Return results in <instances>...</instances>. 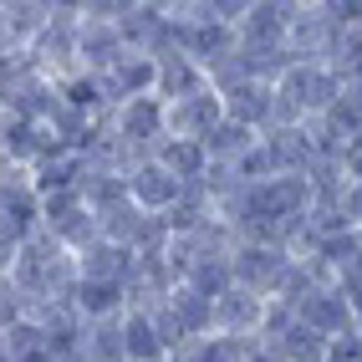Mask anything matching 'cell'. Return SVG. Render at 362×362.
Listing matches in <instances>:
<instances>
[{
    "instance_id": "cell-19",
    "label": "cell",
    "mask_w": 362,
    "mask_h": 362,
    "mask_svg": "<svg viewBox=\"0 0 362 362\" xmlns=\"http://www.w3.org/2000/svg\"><path fill=\"white\" fill-rule=\"evenodd\" d=\"M250 362H276V357H265V352H260V347H255V352H250Z\"/></svg>"
},
{
    "instance_id": "cell-7",
    "label": "cell",
    "mask_w": 362,
    "mask_h": 362,
    "mask_svg": "<svg viewBox=\"0 0 362 362\" xmlns=\"http://www.w3.org/2000/svg\"><path fill=\"white\" fill-rule=\"evenodd\" d=\"M46 26H52V6H41V0H6V6H0V46H6V62L31 57V46L46 36Z\"/></svg>"
},
{
    "instance_id": "cell-3",
    "label": "cell",
    "mask_w": 362,
    "mask_h": 362,
    "mask_svg": "<svg viewBox=\"0 0 362 362\" xmlns=\"http://www.w3.org/2000/svg\"><path fill=\"white\" fill-rule=\"evenodd\" d=\"M184 194H189V189L168 174L158 158H138V163H133V174H128V199L148 214V220H168V214L184 204Z\"/></svg>"
},
{
    "instance_id": "cell-12",
    "label": "cell",
    "mask_w": 362,
    "mask_h": 362,
    "mask_svg": "<svg viewBox=\"0 0 362 362\" xmlns=\"http://www.w3.org/2000/svg\"><path fill=\"white\" fill-rule=\"evenodd\" d=\"M153 158H158L168 174L184 184V189H204V184H209V174H214V158H209V148H204L199 138H168Z\"/></svg>"
},
{
    "instance_id": "cell-11",
    "label": "cell",
    "mask_w": 362,
    "mask_h": 362,
    "mask_svg": "<svg viewBox=\"0 0 362 362\" xmlns=\"http://www.w3.org/2000/svg\"><path fill=\"white\" fill-rule=\"evenodd\" d=\"M138 271V250L128 245H112V240H98L77 255V276L82 281H107V286H128Z\"/></svg>"
},
{
    "instance_id": "cell-1",
    "label": "cell",
    "mask_w": 362,
    "mask_h": 362,
    "mask_svg": "<svg viewBox=\"0 0 362 362\" xmlns=\"http://www.w3.org/2000/svg\"><path fill=\"white\" fill-rule=\"evenodd\" d=\"M291 265H296V255L286 245H271V240H235V255H230L235 286H250V291H260L265 301L281 296Z\"/></svg>"
},
{
    "instance_id": "cell-13",
    "label": "cell",
    "mask_w": 362,
    "mask_h": 362,
    "mask_svg": "<svg viewBox=\"0 0 362 362\" xmlns=\"http://www.w3.org/2000/svg\"><path fill=\"white\" fill-rule=\"evenodd\" d=\"M163 306H168V317H174V322L184 327L189 342H199V337H209V332H214V301L199 291V286L179 281L174 291L163 296Z\"/></svg>"
},
{
    "instance_id": "cell-17",
    "label": "cell",
    "mask_w": 362,
    "mask_h": 362,
    "mask_svg": "<svg viewBox=\"0 0 362 362\" xmlns=\"http://www.w3.org/2000/svg\"><path fill=\"white\" fill-rule=\"evenodd\" d=\"M337 209L347 214V225H357V230H362V179H357V184H347V194H342V204H337Z\"/></svg>"
},
{
    "instance_id": "cell-2",
    "label": "cell",
    "mask_w": 362,
    "mask_h": 362,
    "mask_svg": "<svg viewBox=\"0 0 362 362\" xmlns=\"http://www.w3.org/2000/svg\"><path fill=\"white\" fill-rule=\"evenodd\" d=\"M112 133L128 143V148L138 153V158H153L163 143H168V103L158 98H133V103H123V107H112Z\"/></svg>"
},
{
    "instance_id": "cell-18",
    "label": "cell",
    "mask_w": 362,
    "mask_h": 362,
    "mask_svg": "<svg viewBox=\"0 0 362 362\" xmlns=\"http://www.w3.org/2000/svg\"><path fill=\"white\" fill-rule=\"evenodd\" d=\"M337 158H342V168H347V179L357 184V179H362V133H357V138H352V143H347V148L337 153Z\"/></svg>"
},
{
    "instance_id": "cell-9",
    "label": "cell",
    "mask_w": 362,
    "mask_h": 362,
    "mask_svg": "<svg viewBox=\"0 0 362 362\" xmlns=\"http://www.w3.org/2000/svg\"><path fill=\"white\" fill-rule=\"evenodd\" d=\"M225 123V103H220V92H194V98H184V103H168V138H209L214 128Z\"/></svg>"
},
{
    "instance_id": "cell-15",
    "label": "cell",
    "mask_w": 362,
    "mask_h": 362,
    "mask_svg": "<svg viewBox=\"0 0 362 362\" xmlns=\"http://www.w3.org/2000/svg\"><path fill=\"white\" fill-rule=\"evenodd\" d=\"M123 342H128V362H168V347H163V337L153 327V311L148 306H128Z\"/></svg>"
},
{
    "instance_id": "cell-10",
    "label": "cell",
    "mask_w": 362,
    "mask_h": 362,
    "mask_svg": "<svg viewBox=\"0 0 362 362\" xmlns=\"http://www.w3.org/2000/svg\"><path fill=\"white\" fill-rule=\"evenodd\" d=\"M194 92H209V71L184 52V46H168L158 52V98L163 103H184Z\"/></svg>"
},
{
    "instance_id": "cell-14",
    "label": "cell",
    "mask_w": 362,
    "mask_h": 362,
    "mask_svg": "<svg viewBox=\"0 0 362 362\" xmlns=\"http://www.w3.org/2000/svg\"><path fill=\"white\" fill-rule=\"evenodd\" d=\"M71 301H77V311L87 322H117L128 317V286H107V281H77V291H71Z\"/></svg>"
},
{
    "instance_id": "cell-5",
    "label": "cell",
    "mask_w": 362,
    "mask_h": 362,
    "mask_svg": "<svg viewBox=\"0 0 362 362\" xmlns=\"http://www.w3.org/2000/svg\"><path fill=\"white\" fill-rule=\"evenodd\" d=\"M296 317H301L311 332H317V337H327V342H342V337L357 332V311H352L347 286H317V291L301 301Z\"/></svg>"
},
{
    "instance_id": "cell-6",
    "label": "cell",
    "mask_w": 362,
    "mask_h": 362,
    "mask_svg": "<svg viewBox=\"0 0 362 362\" xmlns=\"http://www.w3.org/2000/svg\"><path fill=\"white\" fill-rule=\"evenodd\" d=\"M220 103H225L230 123L250 128V133H271L276 128V82H265V77H245V82L225 87Z\"/></svg>"
},
{
    "instance_id": "cell-8",
    "label": "cell",
    "mask_w": 362,
    "mask_h": 362,
    "mask_svg": "<svg viewBox=\"0 0 362 362\" xmlns=\"http://www.w3.org/2000/svg\"><path fill=\"white\" fill-rule=\"evenodd\" d=\"M103 87H107V107H123L133 98H153V92H158V57L128 52L117 66L103 71Z\"/></svg>"
},
{
    "instance_id": "cell-16",
    "label": "cell",
    "mask_w": 362,
    "mask_h": 362,
    "mask_svg": "<svg viewBox=\"0 0 362 362\" xmlns=\"http://www.w3.org/2000/svg\"><path fill=\"white\" fill-rule=\"evenodd\" d=\"M255 347H260V342H235V337L209 332V337H199V342L179 347L168 362H250V352H255Z\"/></svg>"
},
{
    "instance_id": "cell-4",
    "label": "cell",
    "mask_w": 362,
    "mask_h": 362,
    "mask_svg": "<svg viewBox=\"0 0 362 362\" xmlns=\"http://www.w3.org/2000/svg\"><path fill=\"white\" fill-rule=\"evenodd\" d=\"M265 322H271V301L250 286H230V291L214 301V332L235 337V342H260Z\"/></svg>"
}]
</instances>
